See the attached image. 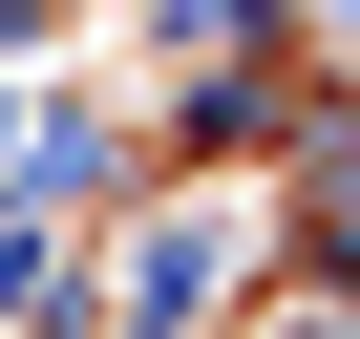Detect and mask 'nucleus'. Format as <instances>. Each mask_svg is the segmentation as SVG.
Returning a JSON list of instances; mask_svg holds the SVG:
<instances>
[{
	"label": "nucleus",
	"mask_w": 360,
	"mask_h": 339,
	"mask_svg": "<svg viewBox=\"0 0 360 339\" xmlns=\"http://www.w3.org/2000/svg\"><path fill=\"white\" fill-rule=\"evenodd\" d=\"M212 297H233V212H169V234L127 255V339H191Z\"/></svg>",
	"instance_id": "obj_1"
}]
</instances>
